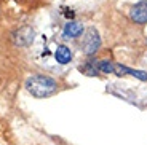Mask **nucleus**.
<instances>
[{
	"label": "nucleus",
	"instance_id": "nucleus-1",
	"mask_svg": "<svg viewBox=\"0 0 147 145\" xmlns=\"http://www.w3.org/2000/svg\"><path fill=\"white\" fill-rule=\"evenodd\" d=\"M26 89L34 97H48L58 89V83L51 77L32 75L26 80Z\"/></svg>",
	"mask_w": 147,
	"mask_h": 145
},
{
	"label": "nucleus",
	"instance_id": "nucleus-2",
	"mask_svg": "<svg viewBox=\"0 0 147 145\" xmlns=\"http://www.w3.org/2000/svg\"><path fill=\"white\" fill-rule=\"evenodd\" d=\"M80 48H82V53L86 56H93L101 48V37H99V32L94 27H90V29L85 30Z\"/></svg>",
	"mask_w": 147,
	"mask_h": 145
},
{
	"label": "nucleus",
	"instance_id": "nucleus-3",
	"mask_svg": "<svg viewBox=\"0 0 147 145\" xmlns=\"http://www.w3.org/2000/svg\"><path fill=\"white\" fill-rule=\"evenodd\" d=\"M35 38V30L30 26H22L13 34V42L16 46H29Z\"/></svg>",
	"mask_w": 147,
	"mask_h": 145
},
{
	"label": "nucleus",
	"instance_id": "nucleus-4",
	"mask_svg": "<svg viewBox=\"0 0 147 145\" xmlns=\"http://www.w3.org/2000/svg\"><path fill=\"white\" fill-rule=\"evenodd\" d=\"M129 16L136 24H146L147 22V0H141L129 10Z\"/></svg>",
	"mask_w": 147,
	"mask_h": 145
},
{
	"label": "nucleus",
	"instance_id": "nucleus-5",
	"mask_svg": "<svg viewBox=\"0 0 147 145\" xmlns=\"http://www.w3.org/2000/svg\"><path fill=\"white\" fill-rule=\"evenodd\" d=\"M114 73L118 77L121 75H131L134 77V78H138V80L141 81H147V73L142 72V70H134V69H129V67H126V65H120V64H115L114 65Z\"/></svg>",
	"mask_w": 147,
	"mask_h": 145
},
{
	"label": "nucleus",
	"instance_id": "nucleus-6",
	"mask_svg": "<svg viewBox=\"0 0 147 145\" xmlns=\"http://www.w3.org/2000/svg\"><path fill=\"white\" fill-rule=\"evenodd\" d=\"M83 34V26L77 21H69L63 29V37L64 38H77Z\"/></svg>",
	"mask_w": 147,
	"mask_h": 145
},
{
	"label": "nucleus",
	"instance_id": "nucleus-7",
	"mask_svg": "<svg viewBox=\"0 0 147 145\" xmlns=\"http://www.w3.org/2000/svg\"><path fill=\"white\" fill-rule=\"evenodd\" d=\"M55 58L59 64H63V65L69 64V62L72 61V51H70V48H67L66 45H59L55 51Z\"/></svg>",
	"mask_w": 147,
	"mask_h": 145
},
{
	"label": "nucleus",
	"instance_id": "nucleus-8",
	"mask_svg": "<svg viewBox=\"0 0 147 145\" xmlns=\"http://www.w3.org/2000/svg\"><path fill=\"white\" fill-rule=\"evenodd\" d=\"M80 70H82L83 73H86V75H90V77H94L96 73L99 72V69H98V64H96V61H90L86 65L80 67Z\"/></svg>",
	"mask_w": 147,
	"mask_h": 145
},
{
	"label": "nucleus",
	"instance_id": "nucleus-9",
	"mask_svg": "<svg viewBox=\"0 0 147 145\" xmlns=\"http://www.w3.org/2000/svg\"><path fill=\"white\" fill-rule=\"evenodd\" d=\"M114 62L112 61H99L98 62V69L99 72H104V73H114Z\"/></svg>",
	"mask_w": 147,
	"mask_h": 145
}]
</instances>
